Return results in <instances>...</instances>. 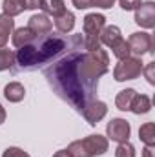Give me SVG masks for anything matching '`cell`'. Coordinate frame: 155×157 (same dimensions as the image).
<instances>
[{
	"mask_svg": "<svg viewBox=\"0 0 155 157\" xmlns=\"http://www.w3.org/2000/svg\"><path fill=\"white\" fill-rule=\"evenodd\" d=\"M53 157H73L68 150H59V152H55L53 154Z\"/></svg>",
	"mask_w": 155,
	"mask_h": 157,
	"instance_id": "cell-33",
	"label": "cell"
},
{
	"mask_svg": "<svg viewBox=\"0 0 155 157\" xmlns=\"http://www.w3.org/2000/svg\"><path fill=\"white\" fill-rule=\"evenodd\" d=\"M141 2H142V0H119V4H120V7H122L124 11H133V9H137V7L141 6Z\"/></svg>",
	"mask_w": 155,
	"mask_h": 157,
	"instance_id": "cell-27",
	"label": "cell"
},
{
	"mask_svg": "<svg viewBox=\"0 0 155 157\" xmlns=\"http://www.w3.org/2000/svg\"><path fill=\"white\" fill-rule=\"evenodd\" d=\"M128 46H130V53H133L135 57H142L144 53H150L152 51L153 39L146 31H137V33H131L130 35Z\"/></svg>",
	"mask_w": 155,
	"mask_h": 157,
	"instance_id": "cell-5",
	"label": "cell"
},
{
	"mask_svg": "<svg viewBox=\"0 0 155 157\" xmlns=\"http://www.w3.org/2000/svg\"><path fill=\"white\" fill-rule=\"evenodd\" d=\"M142 157H155V146H144Z\"/></svg>",
	"mask_w": 155,
	"mask_h": 157,
	"instance_id": "cell-32",
	"label": "cell"
},
{
	"mask_svg": "<svg viewBox=\"0 0 155 157\" xmlns=\"http://www.w3.org/2000/svg\"><path fill=\"white\" fill-rule=\"evenodd\" d=\"M2 157H29V154L28 152H24L22 148H17V146H9L4 154H2Z\"/></svg>",
	"mask_w": 155,
	"mask_h": 157,
	"instance_id": "cell-26",
	"label": "cell"
},
{
	"mask_svg": "<svg viewBox=\"0 0 155 157\" xmlns=\"http://www.w3.org/2000/svg\"><path fill=\"white\" fill-rule=\"evenodd\" d=\"M152 110V101L148 95H139L135 93L133 101H131V106H130V112H133L135 115H142V113H148Z\"/></svg>",
	"mask_w": 155,
	"mask_h": 157,
	"instance_id": "cell-16",
	"label": "cell"
},
{
	"mask_svg": "<svg viewBox=\"0 0 155 157\" xmlns=\"http://www.w3.org/2000/svg\"><path fill=\"white\" fill-rule=\"evenodd\" d=\"M135 22L146 29L155 28V2H141V6L135 9Z\"/></svg>",
	"mask_w": 155,
	"mask_h": 157,
	"instance_id": "cell-7",
	"label": "cell"
},
{
	"mask_svg": "<svg viewBox=\"0 0 155 157\" xmlns=\"http://www.w3.org/2000/svg\"><path fill=\"white\" fill-rule=\"evenodd\" d=\"M15 29V20L13 17L7 15H0V48H4L9 40V35Z\"/></svg>",
	"mask_w": 155,
	"mask_h": 157,
	"instance_id": "cell-17",
	"label": "cell"
},
{
	"mask_svg": "<svg viewBox=\"0 0 155 157\" xmlns=\"http://www.w3.org/2000/svg\"><path fill=\"white\" fill-rule=\"evenodd\" d=\"M139 137L146 146H155V124L153 122H144L139 128Z\"/></svg>",
	"mask_w": 155,
	"mask_h": 157,
	"instance_id": "cell-20",
	"label": "cell"
},
{
	"mask_svg": "<svg viewBox=\"0 0 155 157\" xmlns=\"http://www.w3.org/2000/svg\"><path fill=\"white\" fill-rule=\"evenodd\" d=\"M106 113H108V106L102 101H89L82 108V115H84V119L91 126H95L99 121H102V119L106 117Z\"/></svg>",
	"mask_w": 155,
	"mask_h": 157,
	"instance_id": "cell-8",
	"label": "cell"
},
{
	"mask_svg": "<svg viewBox=\"0 0 155 157\" xmlns=\"http://www.w3.org/2000/svg\"><path fill=\"white\" fill-rule=\"evenodd\" d=\"M55 26H57V29H59L60 33H70V31L75 28V15H73L71 11L62 13L60 17L55 18Z\"/></svg>",
	"mask_w": 155,
	"mask_h": 157,
	"instance_id": "cell-19",
	"label": "cell"
},
{
	"mask_svg": "<svg viewBox=\"0 0 155 157\" xmlns=\"http://www.w3.org/2000/svg\"><path fill=\"white\" fill-rule=\"evenodd\" d=\"M153 70H155V62H148V66H146V70H142V71H144V75H146V78H148V82H150L152 86L155 84Z\"/></svg>",
	"mask_w": 155,
	"mask_h": 157,
	"instance_id": "cell-29",
	"label": "cell"
},
{
	"mask_svg": "<svg viewBox=\"0 0 155 157\" xmlns=\"http://www.w3.org/2000/svg\"><path fill=\"white\" fill-rule=\"evenodd\" d=\"M84 48L88 51H95V49H100V40H99V35H86V39L82 40Z\"/></svg>",
	"mask_w": 155,
	"mask_h": 157,
	"instance_id": "cell-25",
	"label": "cell"
},
{
	"mask_svg": "<svg viewBox=\"0 0 155 157\" xmlns=\"http://www.w3.org/2000/svg\"><path fill=\"white\" fill-rule=\"evenodd\" d=\"M106 133H108V139L115 141V143H126L130 139V133H131V126L126 119H112L108 124H106Z\"/></svg>",
	"mask_w": 155,
	"mask_h": 157,
	"instance_id": "cell-6",
	"label": "cell"
},
{
	"mask_svg": "<svg viewBox=\"0 0 155 157\" xmlns=\"http://www.w3.org/2000/svg\"><path fill=\"white\" fill-rule=\"evenodd\" d=\"M71 2H73V6L77 9H88V7H91V0H71Z\"/></svg>",
	"mask_w": 155,
	"mask_h": 157,
	"instance_id": "cell-30",
	"label": "cell"
},
{
	"mask_svg": "<svg viewBox=\"0 0 155 157\" xmlns=\"http://www.w3.org/2000/svg\"><path fill=\"white\" fill-rule=\"evenodd\" d=\"M40 7V0H24V9H37Z\"/></svg>",
	"mask_w": 155,
	"mask_h": 157,
	"instance_id": "cell-31",
	"label": "cell"
},
{
	"mask_svg": "<svg viewBox=\"0 0 155 157\" xmlns=\"http://www.w3.org/2000/svg\"><path fill=\"white\" fill-rule=\"evenodd\" d=\"M4 121H6V110H4V106L0 104V124H2Z\"/></svg>",
	"mask_w": 155,
	"mask_h": 157,
	"instance_id": "cell-34",
	"label": "cell"
},
{
	"mask_svg": "<svg viewBox=\"0 0 155 157\" xmlns=\"http://www.w3.org/2000/svg\"><path fill=\"white\" fill-rule=\"evenodd\" d=\"M68 152L73 157H95L108 152V137L104 135H88L86 139L73 141L68 146Z\"/></svg>",
	"mask_w": 155,
	"mask_h": 157,
	"instance_id": "cell-2",
	"label": "cell"
},
{
	"mask_svg": "<svg viewBox=\"0 0 155 157\" xmlns=\"http://www.w3.org/2000/svg\"><path fill=\"white\" fill-rule=\"evenodd\" d=\"M115 4V0H91V7H100V9H110Z\"/></svg>",
	"mask_w": 155,
	"mask_h": 157,
	"instance_id": "cell-28",
	"label": "cell"
},
{
	"mask_svg": "<svg viewBox=\"0 0 155 157\" xmlns=\"http://www.w3.org/2000/svg\"><path fill=\"white\" fill-rule=\"evenodd\" d=\"M4 15L7 17H17L24 11V0H4L2 2Z\"/></svg>",
	"mask_w": 155,
	"mask_h": 157,
	"instance_id": "cell-21",
	"label": "cell"
},
{
	"mask_svg": "<svg viewBox=\"0 0 155 157\" xmlns=\"http://www.w3.org/2000/svg\"><path fill=\"white\" fill-rule=\"evenodd\" d=\"M106 26V17L99 13H89L84 17V33L86 35H99Z\"/></svg>",
	"mask_w": 155,
	"mask_h": 157,
	"instance_id": "cell-11",
	"label": "cell"
},
{
	"mask_svg": "<svg viewBox=\"0 0 155 157\" xmlns=\"http://www.w3.org/2000/svg\"><path fill=\"white\" fill-rule=\"evenodd\" d=\"M39 39L29 28H18V29H13V33H11V40H13V46L15 48H24V46H29V44H33L35 40Z\"/></svg>",
	"mask_w": 155,
	"mask_h": 157,
	"instance_id": "cell-12",
	"label": "cell"
},
{
	"mask_svg": "<svg viewBox=\"0 0 155 157\" xmlns=\"http://www.w3.org/2000/svg\"><path fill=\"white\" fill-rule=\"evenodd\" d=\"M115 157H135V148L131 143H119L115 150Z\"/></svg>",
	"mask_w": 155,
	"mask_h": 157,
	"instance_id": "cell-24",
	"label": "cell"
},
{
	"mask_svg": "<svg viewBox=\"0 0 155 157\" xmlns=\"http://www.w3.org/2000/svg\"><path fill=\"white\" fill-rule=\"evenodd\" d=\"M144 66L141 57H126L122 60H119V64L113 70V78L117 82H124V80H133L142 73Z\"/></svg>",
	"mask_w": 155,
	"mask_h": 157,
	"instance_id": "cell-3",
	"label": "cell"
},
{
	"mask_svg": "<svg viewBox=\"0 0 155 157\" xmlns=\"http://www.w3.org/2000/svg\"><path fill=\"white\" fill-rule=\"evenodd\" d=\"M135 93H137V91H135L133 88H128V90L119 91L117 97H115V106L120 110V112H128L130 106H131V101H133Z\"/></svg>",
	"mask_w": 155,
	"mask_h": 157,
	"instance_id": "cell-18",
	"label": "cell"
},
{
	"mask_svg": "<svg viewBox=\"0 0 155 157\" xmlns=\"http://www.w3.org/2000/svg\"><path fill=\"white\" fill-rule=\"evenodd\" d=\"M108 70H110V57L104 49H95V51H88L84 55H78L77 75L84 86V90L89 95L95 93L99 77L108 73Z\"/></svg>",
	"mask_w": 155,
	"mask_h": 157,
	"instance_id": "cell-1",
	"label": "cell"
},
{
	"mask_svg": "<svg viewBox=\"0 0 155 157\" xmlns=\"http://www.w3.org/2000/svg\"><path fill=\"white\" fill-rule=\"evenodd\" d=\"M28 28H29V29H31L37 37H44V35H47V33L51 31L53 24H51V20L47 18V15L39 13V15H33V17L29 18Z\"/></svg>",
	"mask_w": 155,
	"mask_h": 157,
	"instance_id": "cell-10",
	"label": "cell"
},
{
	"mask_svg": "<svg viewBox=\"0 0 155 157\" xmlns=\"http://www.w3.org/2000/svg\"><path fill=\"white\" fill-rule=\"evenodd\" d=\"M64 49H66V40L59 39V37H49V39L42 40V44L37 48L39 57H40V64L49 62L51 59H55L57 55H60Z\"/></svg>",
	"mask_w": 155,
	"mask_h": 157,
	"instance_id": "cell-4",
	"label": "cell"
},
{
	"mask_svg": "<svg viewBox=\"0 0 155 157\" xmlns=\"http://www.w3.org/2000/svg\"><path fill=\"white\" fill-rule=\"evenodd\" d=\"M120 39H122V33H120V29H119L117 26H104L102 31L99 33L100 44H104V46H108V48H113Z\"/></svg>",
	"mask_w": 155,
	"mask_h": 157,
	"instance_id": "cell-13",
	"label": "cell"
},
{
	"mask_svg": "<svg viewBox=\"0 0 155 157\" xmlns=\"http://www.w3.org/2000/svg\"><path fill=\"white\" fill-rule=\"evenodd\" d=\"M112 51H113V55H115L119 60H122V59L130 57V46H128V40L120 39V40L115 44V46L112 48Z\"/></svg>",
	"mask_w": 155,
	"mask_h": 157,
	"instance_id": "cell-23",
	"label": "cell"
},
{
	"mask_svg": "<svg viewBox=\"0 0 155 157\" xmlns=\"http://www.w3.org/2000/svg\"><path fill=\"white\" fill-rule=\"evenodd\" d=\"M40 9L44 11V15H51L53 18L68 11L64 0H40Z\"/></svg>",
	"mask_w": 155,
	"mask_h": 157,
	"instance_id": "cell-14",
	"label": "cell"
},
{
	"mask_svg": "<svg viewBox=\"0 0 155 157\" xmlns=\"http://www.w3.org/2000/svg\"><path fill=\"white\" fill-rule=\"evenodd\" d=\"M24 95H26V88L20 82H9L4 88V97L9 102H20L24 99Z\"/></svg>",
	"mask_w": 155,
	"mask_h": 157,
	"instance_id": "cell-15",
	"label": "cell"
},
{
	"mask_svg": "<svg viewBox=\"0 0 155 157\" xmlns=\"http://www.w3.org/2000/svg\"><path fill=\"white\" fill-rule=\"evenodd\" d=\"M15 64V53L7 48H0V71L13 68Z\"/></svg>",
	"mask_w": 155,
	"mask_h": 157,
	"instance_id": "cell-22",
	"label": "cell"
},
{
	"mask_svg": "<svg viewBox=\"0 0 155 157\" xmlns=\"http://www.w3.org/2000/svg\"><path fill=\"white\" fill-rule=\"evenodd\" d=\"M15 60L20 64V68H35L40 64V57L37 51V46H24L15 53Z\"/></svg>",
	"mask_w": 155,
	"mask_h": 157,
	"instance_id": "cell-9",
	"label": "cell"
}]
</instances>
